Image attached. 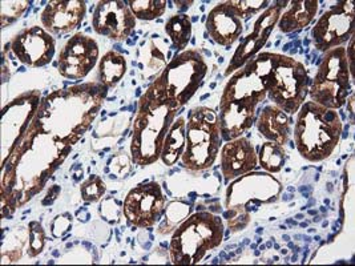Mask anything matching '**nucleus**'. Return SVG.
<instances>
[{
  "label": "nucleus",
  "instance_id": "e433bc0d",
  "mask_svg": "<svg viewBox=\"0 0 355 266\" xmlns=\"http://www.w3.org/2000/svg\"><path fill=\"white\" fill-rule=\"evenodd\" d=\"M192 4H193V1H176V6L180 11H187Z\"/></svg>",
  "mask_w": 355,
  "mask_h": 266
},
{
  "label": "nucleus",
  "instance_id": "473e14b6",
  "mask_svg": "<svg viewBox=\"0 0 355 266\" xmlns=\"http://www.w3.org/2000/svg\"><path fill=\"white\" fill-rule=\"evenodd\" d=\"M191 212H192V208L185 202H181V201L171 202L166 211V222H169V227L176 225L180 221L189 216Z\"/></svg>",
  "mask_w": 355,
  "mask_h": 266
},
{
  "label": "nucleus",
  "instance_id": "6e6552de",
  "mask_svg": "<svg viewBox=\"0 0 355 266\" xmlns=\"http://www.w3.org/2000/svg\"><path fill=\"white\" fill-rule=\"evenodd\" d=\"M221 147V130L217 114L198 107L187 124V147L181 156L182 166L191 170H205L214 164Z\"/></svg>",
  "mask_w": 355,
  "mask_h": 266
},
{
  "label": "nucleus",
  "instance_id": "72a5a7b5",
  "mask_svg": "<svg viewBox=\"0 0 355 266\" xmlns=\"http://www.w3.org/2000/svg\"><path fill=\"white\" fill-rule=\"evenodd\" d=\"M120 201L113 199V197H108L101 202V213L103 216L105 217L107 221L110 222H119L120 220Z\"/></svg>",
  "mask_w": 355,
  "mask_h": 266
},
{
  "label": "nucleus",
  "instance_id": "f03ea898",
  "mask_svg": "<svg viewBox=\"0 0 355 266\" xmlns=\"http://www.w3.org/2000/svg\"><path fill=\"white\" fill-rule=\"evenodd\" d=\"M107 94L108 87L100 82L55 91L42 101L31 124L72 147L96 118Z\"/></svg>",
  "mask_w": 355,
  "mask_h": 266
},
{
  "label": "nucleus",
  "instance_id": "6ab92c4d",
  "mask_svg": "<svg viewBox=\"0 0 355 266\" xmlns=\"http://www.w3.org/2000/svg\"><path fill=\"white\" fill-rule=\"evenodd\" d=\"M259 163L254 147L252 143L245 139L239 137L232 141H227L221 150V172L229 183L240 176H243L253 170Z\"/></svg>",
  "mask_w": 355,
  "mask_h": 266
},
{
  "label": "nucleus",
  "instance_id": "a878e982",
  "mask_svg": "<svg viewBox=\"0 0 355 266\" xmlns=\"http://www.w3.org/2000/svg\"><path fill=\"white\" fill-rule=\"evenodd\" d=\"M165 33L173 42L178 51L187 48L192 37V21L188 15H173L165 23Z\"/></svg>",
  "mask_w": 355,
  "mask_h": 266
},
{
  "label": "nucleus",
  "instance_id": "f257e3e1",
  "mask_svg": "<svg viewBox=\"0 0 355 266\" xmlns=\"http://www.w3.org/2000/svg\"><path fill=\"white\" fill-rule=\"evenodd\" d=\"M71 145L40 132L33 124L3 164L1 211L23 205L43 189L51 175L64 161Z\"/></svg>",
  "mask_w": 355,
  "mask_h": 266
},
{
  "label": "nucleus",
  "instance_id": "393cba45",
  "mask_svg": "<svg viewBox=\"0 0 355 266\" xmlns=\"http://www.w3.org/2000/svg\"><path fill=\"white\" fill-rule=\"evenodd\" d=\"M127 72V60L123 55L110 51L107 52L98 64V80L108 88H113L124 78Z\"/></svg>",
  "mask_w": 355,
  "mask_h": 266
},
{
  "label": "nucleus",
  "instance_id": "20e7f679",
  "mask_svg": "<svg viewBox=\"0 0 355 266\" xmlns=\"http://www.w3.org/2000/svg\"><path fill=\"white\" fill-rule=\"evenodd\" d=\"M265 84L269 99L288 115L300 111L309 94L306 68L291 56L261 52L248 62Z\"/></svg>",
  "mask_w": 355,
  "mask_h": 266
},
{
  "label": "nucleus",
  "instance_id": "ddd939ff",
  "mask_svg": "<svg viewBox=\"0 0 355 266\" xmlns=\"http://www.w3.org/2000/svg\"><path fill=\"white\" fill-rule=\"evenodd\" d=\"M98 46L94 37L83 33L72 36L59 55L58 69L67 79L79 80L85 78L96 66Z\"/></svg>",
  "mask_w": 355,
  "mask_h": 266
},
{
  "label": "nucleus",
  "instance_id": "9d476101",
  "mask_svg": "<svg viewBox=\"0 0 355 266\" xmlns=\"http://www.w3.org/2000/svg\"><path fill=\"white\" fill-rule=\"evenodd\" d=\"M354 3L339 1L326 11L311 31L314 46L318 51L340 47L354 36Z\"/></svg>",
  "mask_w": 355,
  "mask_h": 266
},
{
  "label": "nucleus",
  "instance_id": "f704fd0d",
  "mask_svg": "<svg viewBox=\"0 0 355 266\" xmlns=\"http://www.w3.org/2000/svg\"><path fill=\"white\" fill-rule=\"evenodd\" d=\"M71 225H72V217L69 213L56 217L51 224V231H52L53 237H56V238L63 237L65 233H68L69 231Z\"/></svg>",
  "mask_w": 355,
  "mask_h": 266
},
{
  "label": "nucleus",
  "instance_id": "c9c22d12",
  "mask_svg": "<svg viewBox=\"0 0 355 266\" xmlns=\"http://www.w3.org/2000/svg\"><path fill=\"white\" fill-rule=\"evenodd\" d=\"M110 168H112L113 172L116 175H123L124 172H130V159L127 157V154H117L112 159V161L110 163ZM110 168H105V172L110 170Z\"/></svg>",
  "mask_w": 355,
  "mask_h": 266
},
{
  "label": "nucleus",
  "instance_id": "1a4fd4ad",
  "mask_svg": "<svg viewBox=\"0 0 355 266\" xmlns=\"http://www.w3.org/2000/svg\"><path fill=\"white\" fill-rule=\"evenodd\" d=\"M352 94V72L345 47L329 50L320 62L317 75L309 89L311 101L339 109Z\"/></svg>",
  "mask_w": 355,
  "mask_h": 266
},
{
  "label": "nucleus",
  "instance_id": "cd10ccee",
  "mask_svg": "<svg viewBox=\"0 0 355 266\" xmlns=\"http://www.w3.org/2000/svg\"><path fill=\"white\" fill-rule=\"evenodd\" d=\"M127 3L132 14L140 20H155L162 17L168 4L165 0H130Z\"/></svg>",
  "mask_w": 355,
  "mask_h": 266
},
{
  "label": "nucleus",
  "instance_id": "f8f14e48",
  "mask_svg": "<svg viewBox=\"0 0 355 266\" xmlns=\"http://www.w3.org/2000/svg\"><path fill=\"white\" fill-rule=\"evenodd\" d=\"M165 206L162 186L155 181L132 189L124 201L123 212L130 224L149 228L160 221Z\"/></svg>",
  "mask_w": 355,
  "mask_h": 266
},
{
  "label": "nucleus",
  "instance_id": "dca6fc26",
  "mask_svg": "<svg viewBox=\"0 0 355 266\" xmlns=\"http://www.w3.org/2000/svg\"><path fill=\"white\" fill-rule=\"evenodd\" d=\"M11 48L19 62L26 66H47L55 56V39L44 28L33 26L17 35Z\"/></svg>",
  "mask_w": 355,
  "mask_h": 266
},
{
  "label": "nucleus",
  "instance_id": "c756f323",
  "mask_svg": "<svg viewBox=\"0 0 355 266\" xmlns=\"http://www.w3.org/2000/svg\"><path fill=\"white\" fill-rule=\"evenodd\" d=\"M1 28H4L7 24L14 23L19 17L23 15L30 1H1Z\"/></svg>",
  "mask_w": 355,
  "mask_h": 266
},
{
  "label": "nucleus",
  "instance_id": "2eb2a0df",
  "mask_svg": "<svg viewBox=\"0 0 355 266\" xmlns=\"http://www.w3.org/2000/svg\"><path fill=\"white\" fill-rule=\"evenodd\" d=\"M92 27L98 35L123 42L136 27V17L127 1H98L92 15Z\"/></svg>",
  "mask_w": 355,
  "mask_h": 266
},
{
  "label": "nucleus",
  "instance_id": "4be33fe9",
  "mask_svg": "<svg viewBox=\"0 0 355 266\" xmlns=\"http://www.w3.org/2000/svg\"><path fill=\"white\" fill-rule=\"evenodd\" d=\"M291 117L275 105H268L262 109L257 121L259 133L278 145H285L291 136Z\"/></svg>",
  "mask_w": 355,
  "mask_h": 266
},
{
  "label": "nucleus",
  "instance_id": "f3484780",
  "mask_svg": "<svg viewBox=\"0 0 355 266\" xmlns=\"http://www.w3.org/2000/svg\"><path fill=\"white\" fill-rule=\"evenodd\" d=\"M266 96L265 84L256 71L246 63L243 69H239L227 82L220 103H236L257 108Z\"/></svg>",
  "mask_w": 355,
  "mask_h": 266
},
{
  "label": "nucleus",
  "instance_id": "aec40b11",
  "mask_svg": "<svg viewBox=\"0 0 355 266\" xmlns=\"http://www.w3.org/2000/svg\"><path fill=\"white\" fill-rule=\"evenodd\" d=\"M207 33L220 46H232L243 31V21L230 7L229 1L217 4L207 17Z\"/></svg>",
  "mask_w": 355,
  "mask_h": 266
},
{
  "label": "nucleus",
  "instance_id": "a211bd4d",
  "mask_svg": "<svg viewBox=\"0 0 355 266\" xmlns=\"http://www.w3.org/2000/svg\"><path fill=\"white\" fill-rule=\"evenodd\" d=\"M85 12L87 6L83 0H56L49 1L40 19L46 31L60 35L78 28L85 17Z\"/></svg>",
  "mask_w": 355,
  "mask_h": 266
},
{
  "label": "nucleus",
  "instance_id": "423d86ee",
  "mask_svg": "<svg viewBox=\"0 0 355 266\" xmlns=\"http://www.w3.org/2000/svg\"><path fill=\"white\" fill-rule=\"evenodd\" d=\"M224 222L211 212H198L187 218L171 241V258L176 265L198 264L209 250L221 245Z\"/></svg>",
  "mask_w": 355,
  "mask_h": 266
},
{
  "label": "nucleus",
  "instance_id": "7c9ffc66",
  "mask_svg": "<svg viewBox=\"0 0 355 266\" xmlns=\"http://www.w3.org/2000/svg\"><path fill=\"white\" fill-rule=\"evenodd\" d=\"M105 193V184L98 176H91L89 180L81 185V196L83 200L95 202L98 201Z\"/></svg>",
  "mask_w": 355,
  "mask_h": 266
},
{
  "label": "nucleus",
  "instance_id": "9b49d317",
  "mask_svg": "<svg viewBox=\"0 0 355 266\" xmlns=\"http://www.w3.org/2000/svg\"><path fill=\"white\" fill-rule=\"evenodd\" d=\"M39 92H28L10 103L3 109L1 118V153L3 164L17 148L19 141L28 131L30 123L39 109Z\"/></svg>",
  "mask_w": 355,
  "mask_h": 266
},
{
  "label": "nucleus",
  "instance_id": "412c9836",
  "mask_svg": "<svg viewBox=\"0 0 355 266\" xmlns=\"http://www.w3.org/2000/svg\"><path fill=\"white\" fill-rule=\"evenodd\" d=\"M237 185L243 186V200H240L236 205H233L229 209H241L245 212H249V206L257 205L261 202H268L275 200V196L281 192V184L275 180V177L269 175H249L245 176L241 180L237 181Z\"/></svg>",
  "mask_w": 355,
  "mask_h": 266
},
{
  "label": "nucleus",
  "instance_id": "4468645a",
  "mask_svg": "<svg viewBox=\"0 0 355 266\" xmlns=\"http://www.w3.org/2000/svg\"><path fill=\"white\" fill-rule=\"evenodd\" d=\"M289 1H275L273 6H269L266 11L256 20L253 31L249 33L236 51L232 62L226 69L225 75H230L234 71H239L241 66H245L249 60H252L263 46L268 43V39L273 31L275 24L278 23L282 8L288 7Z\"/></svg>",
  "mask_w": 355,
  "mask_h": 266
},
{
  "label": "nucleus",
  "instance_id": "5701e85b",
  "mask_svg": "<svg viewBox=\"0 0 355 266\" xmlns=\"http://www.w3.org/2000/svg\"><path fill=\"white\" fill-rule=\"evenodd\" d=\"M291 4L277 23L281 33H294L307 27L317 15L320 3L317 0H297L291 1Z\"/></svg>",
  "mask_w": 355,
  "mask_h": 266
},
{
  "label": "nucleus",
  "instance_id": "0eeeda50",
  "mask_svg": "<svg viewBox=\"0 0 355 266\" xmlns=\"http://www.w3.org/2000/svg\"><path fill=\"white\" fill-rule=\"evenodd\" d=\"M208 73V64L204 56L196 50L178 53L162 75L149 87L162 98L176 103L182 108L192 99Z\"/></svg>",
  "mask_w": 355,
  "mask_h": 266
},
{
  "label": "nucleus",
  "instance_id": "bb28decb",
  "mask_svg": "<svg viewBox=\"0 0 355 266\" xmlns=\"http://www.w3.org/2000/svg\"><path fill=\"white\" fill-rule=\"evenodd\" d=\"M259 163L265 170L270 173H278L286 163L285 148L273 141L265 143L259 152Z\"/></svg>",
  "mask_w": 355,
  "mask_h": 266
},
{
  "label": "nucleus",
  "instance_id": "2f4dec72",
  "mask_svg": "<svg viewBox=\"0 0 355 266\" xmlns=\"http://www.w3.org/2000/svg\"><path fill=\"white\" fill-rule=\"evenodd\" d=\"M46 244V234L39 222H31L30 224V257H35L44 248Z\"/></svg>",
  "mask_w": 355,
  "mask_h": 266
},
{
  "label": "nucleus",
  "instance_id": "39448f33",
  "mask_svg": "<svg viewBox=\"0 0 355 266\" xmlns=\"http://www.w3.org/2000/svg\"><path fill=\"white\" fill-rule=\"evenodd\" d=\"M342 130L343 125L337 109L306 101L300 108L295 121V147L309 161H322L338 147Z\"/></svg>",
  "mask_w": 355,
  "mask_h": 266
},
{
  "label": "nucleus",
  "instance_id": "b1692460",
  "mask_svg": "<svg viewBox=\"0 0 355 266\" xmlns=\"http://www.w3.org/2000/svg\"><path fill=\"white\" fill-rule=\"evenodd\" d=\"M187 147V123L178 117L165 137L162 150V160L165 166H175Z\"/></svg>",
  "mask_w": 355,
  "mask_h": 266
},
{
  "label": "nucleus",
  "instance_id": "7ed1b4c3",
  "mask_svg": "<svg viewBox=\"0 0 355 266\" xmlns=\"http://www.w3.org/2000/svg\"><path fill=\"white\" fill-rule=\"evenodd\" d=\"M178 109L176 103L162 98L150 87L146 89L137 104L133 123L130 153L136 166H150L162 157L165 137L180 114Z\"/></svg>",
  "mask_w": 355,
  "mask_h": 266
},
{
  "label": "nucleus",
  "instance_id": "c85d7f7f",
  "mask_svg": "<svg viewBox=\"0 0 355 266\" xmlns=\"http://www.w3.org/2000/svg\"><path fill=\"white\" fill-rule=\"evenodd\" d=\"M233 11L241 20H249L259 11L269 7L268 0H234L229 1Z\"/></svg>",
  "mask_w": 355,
  "mask_h": 266
}]
</instances>
